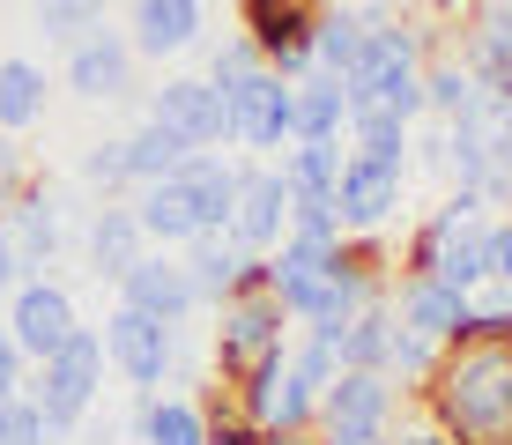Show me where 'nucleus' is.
<instances>
[{
    "instance_id": "f257e3e1",
    "label": "nucleus",
    "mask_w": 512,
    "mask_h": 445,
    "mask_svg": "<svg viewBox=\"0 0 512 445\" xmlns=\"http://www.w3.org/2000/svg\"><path fill=\"white\" fill-rule=\"evenodd\" d=\"M416 408L453 445H505L512 438V349L505 342H453L423 379Z\"/></svg>"
},
{
    "instance_id": "f03ea898",
    "label": "nucleus",
    "mask_w": 512,
    "mask_h": 445,
    "mask_svg": "<svg viewBox=\"0 0 512 445\" xmlns=\"http://www.w3.org/2000/svg\"><path fill=\"white\" fill-rule=\"evenodd\" d=\"M438 52V38L423 23H386V30H364V52L357 67L342 75L349 89V112H386L401 127L423 119V60Z\"/></svg>"
},
{
    "instance_id": "7ed1b4c3",
    "label": "nucleus",
    "mask_w": 512,
    "mask_h": 445,
    "mask_svg": "<svg viewBox=\"0 0 512 445\" xmlns=\"http://www.w3.org/2000/svg\"><path fill=\"white\" fill-rule=\"evenodd\" d=\"M104 371H112V364H104V334H97V327H75L60 349L45 356V364H30L23 394H30V408L45 416V431H52V438L82 431V423L97 416Z\"/></svg>"
},
{
    "instance_id": "20e7f679",
    "label": "nucleus",
    "mask_w": 512,
    "mask_h": 445,
    "mask_svg": "<svg viewBox=\"0 0 512 445\" xmlns=\"http://www.w3.org/2000/svg\"><path fill=\"white\" fill-rule=\"evenodd\" d=\"M208 319H216V327H208V356H216V379L223 386H238L245 371L275 364V356L290 349V334H297L275 290H238V297H223Z\"/></svg>"
},
{
    "instance_id": "39448f33",
    "label": "nucleus",
    "mask_w": 512,
    "mask_h": 445,
    "mask_svg": "<svg viewBox=\"0 0 512 445\" xmlns=\"http://www.w3.org/2000/svg\"><path fill=\"white\" fill-rule=\"evenodd\" d=\"M104 364L134 386V394H164L171 371H179V327L134 312V305H112L104 312Z\"/></svg>"
},
{
    "instance_id": "423d86ee",
    "label": "nucleus",
    "mask_w": 512,
    "mask_h": 445,
    "mask_svg": "<svg viewBox=\"0 0 512 445\" xmlns=\"http://www.w3.org/2000/svg\"><path fill=\"white\" fill-rule=\"evenodd\" d=\"M290 89L297 82H282L275 67H260L238 89H223V149H245L253 164L290 149Z\"/></svg>"
},
{
    "instance_id": "0eeeda50",
    "label": "nucleus",
    "mask_w": 512,
    "mask_h": 445,
    "mask_svg": "<svg viewBox=\"0 0 512 445\" xmlns=\"http://www.w3.org/2000/svg\"><path fill=\"white\" fill-rule=\"evenodd\" d=\"M327 0H238V30L260 45V67H275L282 82L312 75V30H320Z\"/></svg>"
},
{
    "instance_id": "6e6552de",
    "label": "nucleus",
    "mask_w": 512,
    "mask_h": 445,
    "mask_svg": "<svg viewBox=\"0 0 512 445\" xmlns=\"http://www.w3.org/2000/svg\"><path fill=\"white\" fill-rule=\"evenodd\" d=\"M231 408L253 423V431H320V394L290 371V349H282L275 364L245 371L231 386Z\"/></svg>"
},
{
    "instance_id": "1a4fd4ad",
    "label": "nucleus",
    "mask_w": 512,
    "mask_h": 445,
    "mask_svg": "<svg viewBox=\"0 0 512 445\" xmlns=\"http://www.w3.org/2000/svg\"><path fill=\"white\" fill-rule=\"evenodd\" d=\"M0 327H8V342L23 349L30 364H45V356L82 327L75 290H67L60 275H30V282H15V290H8V319H0Z\"/></svg>"
},
{
    "instance_id": "9d476101",
    "label": "nucleus",
    "mask_w": 512,
    "mask_h": 445,
    "mask_svg": "<svg viewBox=\"0 0 512 445\" xmlns=\"http://www.w3.org/2000/svg\"><path fill=\"white\" fill-rule=\"evenodd\" d=\"M394 423H401V386L386 371H334V386L320 394V438H334V431L386 438Z\"/></svg>"
},
{
    "instance_id": "9b49d317",
    "label": "nucleus",
    "mask_w": 512,
    "mask_h": 445,
    "mask_svg": "<svg viewBox=\"0 0 512 445\" xmlns=\"http://www.w3.org/2000/svg\"><path fill=\"white\" fill-rule=\"evenodd\" d=\"M394 319L401 327H416L423 342H438V349H453V342H475V305H468V290H453V282H438V275H394Z\"/></svg>"
},
{
    "instance_id": "f8f14e48",
    "label": "nucleus",
    "mask_w": 512,
    "mask_h": 445,
    "mask_svg": "<svg viewBox=\"0 0 512 445\" xmlns=\"http://www.w3.org/2000/svg\"><path fill=\"white\" fill-rule=\"evenodd\" d=\"M179 260H186V282H193V297H201V312H216L223 297H238V290H268V253H245L231 230L193 238Z\"/></svg>"
},
{
    "instance_id": "ddd939ff",
    "label": "nucleus",
    "mask_w": 512,
    "mask_h": 445,
    "mask_svg": "<svg viewBox=\"0 0 512 445\" xmlns=\"http://www.w3.org/2000/svg\"><path fill=\"white\" fill-rule=\"evenodd\" d=\"M127 45L134 60H186L208 45V0H127Z\"/></svg>"
},
{
    "instance_id": "4468645a",
    "label": "nucleus",
    "mask_w": 512,
    "mask_h": 445,
    "mask_svg": "<svg viewBox=\"0 0 512 445\" xmlns=\"http://www.w3.org/2000/svg\"><path fill=\"white\" fill-rule=\"evenodd\" d=\"M0 230L15 238V253H23L30 275H45V267L67 253V208H60V193H52V178L30 171V178H23V193L0 208Z\"/></svg>"
},
{
    "instance_id": "2eb2a0df",
    "label": "nucleus",
    "mask_w": 512,
    "mask_h": 445,
    "mask_svg": "<svg viewBox=\"0 0 512 445\" xmlns=\"http://www.w3.org/2000/svg\"><path fill=\"white\" fill-rule=\"evenodd\" d=\"M134 45H127V30H90V38H75L67 45V89H75L82 104H127L134 97Z\"/></svg>"
},
{
    "instance_id": "dca6fc26",
    "label": "nucleus",
    "mask_w": 512,
    "mask_h": 445,
    "mask_svg": "<svg viewBox=\"0 0 512 445\" xmlns=\"http://www.w3.org/2000/svg\"><path fill=\"white\" fill-rule=\"evenodd\" d=\"M149 119L171 127L186 149H223V89L208 75H164L149 89Z\"/></svg>"
},
{
    "instance_id": "f3484780",
    "label": "nucleus",
    "mask_w": 512,
    "mask_h": 445,
    "mask_svg": "<svg viewBox=\"0 0 512 445\" xmlns=\"http://www.w3.org/2000/svg\"><path fill=\"white\" fill-rule=\"evenodd\" d=\"M231 238L245 253H275V245L290 238V178H282V164H245L238 208H231Z\"/></svg>"
},
{
    "instance_id": "a211bd4d",
    "label": "nucleus",
    "mask_w": 512,
    "mask_h": 445,
    "mask_svg": "<svg viewBox=\"0 0 512 445\" xmlns=\"http://www.w3.org/2000/svg\"><path fill=\"white\" fill-rule=\"evenodd\" d=\"M401 171H379L364 156H349L342 178H334V216H342V238H379L386 223L401 216Z\"/></svg>"
},
{
    "instance_id": "6ab92c4d",
    "label": "nucleus",
    "mask_w": 512,
    "mask_h": 445,
    "mask_svg": "<svg viewBox=\"0 0 512 445\" xmlns=\"http://www.w3.org/2000/svg\"><path fill=\"white\" fill-rule=\"evenodd\" d=\"M119 305L164 319V327H186V319L201 312V297H193V282H186V260H179V253H156V245H149V253L119 275Z\"/></svg>"
},
{
    "instance_id": "aec40b11",
    "label": "nucleus",
    "mask_w": 512,
    "mask_h": 445,
    "mask_svg": "<svg viewBox=\"0 0 512 445\" xmlns=\"http://www.w3.org/2000/svg\"><path fill=\"white\" fill-rule=\"evenodd\" d=\"M134 223H141V238L156 245V253H186L193 238H208L201 230V208H193V193H186V178L171 171V178H156V186H134Z\"/></svg>"
},
{
    "instance_id": "412c9836",
    "label": "nucleus",
    "mask_w": 512,
    "mask_h": 445,
    "mask_svg": "<svg viewBox=\"0 0 512 445\" xmlns=\"http://www.w3.org/2000/svg\"><path fill=\"white\" fill-rule=\"evenodd\" d=\"M141 253H149V238H141L134 208H127V201H97L90 223H82V260H90V275L119 290V275H127Z\"/></svg>"
},
{
    "instance_id": "4be33fe9",
    "label": "nucleus",
    "mask_w": 512,
    "mask_h": 445,
    "mask_svg": "<svg viewBox=\"0 0 512 445\" xmlns=\"http://www.w3.org/2000/svg\"><path fill=\"white\" fill-rule=\"evenodd\" d=\"M127 438L134 445H208V416L193 394H134Z\"/></svg>"
},
{
    "instance_id": "5701e85b",
    "label": "nucleus",
    "mask_w": 512,
    "mask_h": 445,
    "mask_svg": "<svg viewBox=\"0 0 512 445\" xmlns=\"http://www.w3.org/2000/svg\"><path fill=\"white\" fill-rule=\"evenodd\" d=\"M334 134H349V89H342V75L312 67L290 89V141H334Z\"/></svg>"
},
{
    "instance_id": "b1692460",
    "label": "nucleus",
    "mask_w": 512,
    "mask_h": 445,
    "mask_svg": "<svg viewBox=\"0 0 512 445\" xmlns=\"http://www.w3.org/2000/svg\"><path fill=\"white\" fill-rule=\"evenodd\" d=\"M334 342V364L342 371H386V349H394V305H364L342 327H312Z\"/></svg>"
},
{
    "instance_id": "393cba45",
    "label": "nucleus",
    "mask_w": 512,
    "mask_h": 445,
    "mask_svg": "<svg viewBox=\"0 0 512 445\" xmlns=\"http://www.w3.org/2000/svg\"><path fill=\"white\" fill-rule=\"evenodd\" d=\"M45 112H52L45 67L23 60V52H8V60H0V127H8V134H30V127H45Z\"/></svg>"
},
{
    "instance_id": "a878e982",
    "label": "nucleus",
    "mask_w": 512,
    "mask_h": 445,
    "mask_svg": "<svg viewBox=\"0 0 512 445\" xmlns=\"http://www.w3.org/2000/svg\"><path fill=\"white\" fill-rule=\"evenodd\" d=\"M416 127H401V119H386V112H349V156H364V164H379V171H401L409 178L416 171Z\"/></svg>"
},
{
    "instance_id": "bb28decb",
    "label": "nucleus",
    "mask_w": 512,
    "mask_h": 445,
    "mask_svg": "<svg viewBox=\"0 0 512 445\" xmlns=\"http://www.w3.org/2000/svg\"><path fill=\"white\" fill-rule=\"evenodd\" d=\"M438 282H453V290H483L490 282V216L483 223H453L446 230V245H438V267H431Z\"/></svg>"
},
{
    "instance_id": "cd10ccee",
    "label": "nucleus",
    "mask_w": 512,
    "mask_h": 445,
    "mask_svg": "<svg viewBox=\"0 0 512 445\" xmlns=\"http://www.w3.org/2000/svg\"><path fill=\"white\" fill-rule=\"evenodd\" d=\"M119 141H127V178H134V186H156V178H171V171H179L186 156H193L186 141L171 134V127H156L149 112H141V119H134V134H119Z\"/></svg>"
},
{
    "instance_id": "c85d7f7f",
    "label": "nucleus",
    "mask_w": 512,
    "mask_h": 445,
    "mask_svg": "<svg viewBox=\"0 0 512 445\" xmlns=\"http://www.w3.org/2000/svg\"><path fill=\"white\" fill-rule=\"evenodd\" d=\"M357 52H364V15L349 8V0H327L320 30H312V67H320V75H349Z\"/></svg>"
},
{
    "instance_id": "c756f323",
    "label": "nucleus",
    "mask_w": 512,
    "mask_h": 445,
    "mask_svg": "<svg viewBox=\"0 0 512 445\" xmlns=\"http://www.w3.org/2000/svg\"><path fill=\"white\" fill-rule=\"evenodd\" d=\"M468 104H475L468 60H461V52H431V60H423V119H438V127H446V119H461Z\"/></svg>"
},
{
    "instance_id": "7c9ffc66",
    "label": "nucleus",
    "mask_w": 512,
    "mask_h": 445,
    "mask_svg": "<svg viewBox=\"0 0 512 445\" xmlns=\"http://www.w3.org/2000/svg\"><path fill=\"white\" fill-rule=\"evenodd\" d=\"M342 164H349V134H334V141H290V149H282V178H290V193H334Z\"/></svg>"
},
{
    "instance_id": "2f4dec72",
    "label": "nucleus",
    "mask_w": 512,
    "mask_h": 445,
    "mask_svg": "<svg viewBox=\"0 0 512 445\" xmlns=\"http://www.w3.org/2000/svg\"><path fill=\"white\" fill-rule=\"evenodd\" d=\"M438 356H446L438 342H423L416 327H401V319H394V349H386V379H394L401 394H423V379L438 371Z\"/></svg>"
},
{
    "instance_id": "473e14b6",
    "label": "nucleus",
    "mask_w": 512,
    "mask_h": 445,
    "mask_svg": "<svg viewBox=\"0 0 512 445\" xmlns=\"http://www.w3.org/2000/svg\"><path fill=\"white\" fill-rule=\"evenodd\" d=\"M104 15H112V0H38V30L52 45H75L90 30H104Z\"/></svg>"
},
{
    "instance_id": "72a5a7b5",
    "label": "nucleus",
    "mask_w": 512,
    "mask_h": 445,
    "mask_svg": "<svg viewBox=\"0 0 512 445\" xmlns=\"http://www.w3.org/2000/svg\"><path fill=\"white\" fill-rule=\"evenodd\" d=\"M82 186L97 193V201H119V193H134V178H127V141H90L82 149Z\"/></svg>"
},
{
    "instance_id": "f704fd0d",
    "label": "nucleus",
    "mask_w": 512,
    "mask_h": 445,
    "mask_svg": "<svg viewBox=\"0 0 512 445\" xmlns=\"http://www.w3.org/2000/svg\"><path fill=\"white\" fill-rule=\"evenodd\" d=\"M290 371L312 386V394H327L334 371H342V364H334V342H327V334H312V327H297L290 334Z\"/></svg>"
},
{
    "instance_id": "c9c22d12",
    "label": "nucleus",
    "mask_w": 512,
    "mask_h": 445,
    "mask_svg": "<svg viewBox=\"0 0 512 445\" xmlns=\"http://www.w3.org/2000/svg\"><path fill=\"white\" fill-rule=\"evenodd\" d=\"M245 75H260V45L245 38V30H231L223 45H208V82L216 89H238Z\"/></svg>"
},
{
    "instance_id": "e433bc0d",
    "label": "nucleus",
    "mask_w": 512,
    "mask_h": 445,
    "mask_svg": "<svg viewBox=\"0 0 512 445\" xmlns=\"http://www.w3.org/2000/svg\"><path fill=\"white\" fill-rule=\"evenodd\" d=\"M468 305H475V342H505L512 349V282H483Z\"/></svg>"
},
{
    "instance_id": "4c0bfd02",
    "label": "nucleus",
    "mask_w": 512,
    "mask_h": 445,
    "mask_svg": "<svg viewBox=\"0 0 512 445\" xmlns=\"http://www.w3.org/2000/svg\"><path fill=\"white\" fill-rule=\"evenodd\" d=\"M0 445H52V431H45L38 408H30V394L0 401Z\"/></svg>"
},
{
    "instance_id": "58836bf2",
    "label": "nucleus",
    "mask_w": 512,
    "mask_h": 445,
    "mask_svg": "<svg viewBox=\"0 0 512 445\" xmlns=\"http://www.w3.org/2000/svg\"><path fill=\"white\" fill-rule=\"evenodd\" d=\"M490 164H498V178L512 186V97L490 104Z\"/></svg>"
},
{
    "instance_id": "ea45409f",
    "label": "nucleus",
    "mask_w": 512,
    "mask_h": 445,
    "mask_svg": "<svg viewBox=\"0 0 512 445\" xmlns=\"http://www.w3.org/2000/svg\"><path fill=\"white\" fill-rule=\"evenodd\" d=\"M23 178H30V164H23V149H15V134L0 127V208L23 193Z\"/></svg>"
},
{
    "instance_id": "a19ab883",
    "label": "nucleus",
    "mask_w": 512,
    "mask_h": 445,
    "mask_svg": "<svg viewBox=\"0 0 512 445\" xmlns=\"http://www.w3.org/2000/svg\"><path fill=\"white\" fill-rule=\"evenodd\" d=\"M23 379H30V356L8 342V327H0V401H15V394H23Z\"/></svg>"
},
{
    "instance_id": "79ce46f5",
    "label": "nucleus",
    "mask_w": 512,
    "mask_h": 445,
    "mask_svg": "<svg viewBox=\"0 0 512 445\" xmlns=\"http://www.w3.org/2000/svg\"><path fill=\"white\" fill-rule=\"evenodd\" d=\"M490 282H512V216H490Z\"/></svg>"
},
{
    "instance_id": "37998d69",
    "label": "nucleus",
    "mask_w": 512,
    "mask_h": 445,
    "mask_svg": "<svg viewBox=\"0 0 512 445\" xmlns=\"http://www.w3.org/2000/svg\"><path fill=\"white\" fill-rule=\"evenodd\" d=\"M386 445H453V438L438 431L431 416H416V423H394V431H386Z\"/></svg>"
},
{
    "instance_id": "c03bdc74",
    "label": "nucleus",
    "mask_w": 512,
    "mask_h": 445,
    "mask_svg": "<svg viewBox=\"0 0 512 445\" xmlns=\"http://www.w3.org/2000/svg\"><path fill=\"white\" fill-rule=\"evenodd\" d=\"M15 282H30V267H23V253H15V238L0 230V297H8Z\"/></svg>"
},
{
    "instance_id": "a18cd8bd",
    "label": "nucleus",
    "mask_w": 512,
    "mask_h": 445,
    "mask_svg": "<svg viewBox=\"0 0 512 445\" xmlns=\"http://www.w3.org/2000/svg\"><path fill=\"white\" fill-rule=\"evenodd\" d=\"M409 149H416V164L446 171V127H438V119H431V134H416V141H409Z\"/></svg>"
},
{
    "instance_id": "49530a36",
    "label": "nucleus",
    "mask_w": 512,
    "mask_h": 445,
    "mask_svg": "<svg viewBox=\"0 0 512 445\" xmlns=\"http://www.w3.org/2000/svg\"><path fill=\"white\" fill-rule=\"evenodd\" d=\"M260 445H320V431H260Z\"/></svg>"
},
{
    "instance_id": "de8ad7c7",
    "label": "nucleus",
    "mask_w": 512,
    "mask_h": 445,
    "mask_svg": "<svg viewBox=\"0 0 512 445\" xmlns=\"http://www.w3.org/2000/svg\"><path fill=\"white\" fill-rule=\"evenodd\" d=\"M498 8H505V15H512V0H498Z\"/></svg>"
},
{
    "instance_id": "09e8293b",
    "label": "nucleus",
    "mask_w": 512,
    "mask_h": 445,
    "mask_svg": "<svg viewBox=\"0 0 512 445\" xmlns=\"http://www.w3.org/2000/svg\"><path fill=\"white\" fill-rule=\"evenodd\" d=\"M505 445H512V438H505Z\"/></svg>"
}]
</instances>
